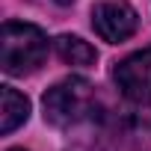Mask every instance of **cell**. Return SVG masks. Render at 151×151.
I'll return each instance as SVG.
<instances>
[{"instance_id":"9","label":"cell","mask_w":151,"mask_h":151,"mask_svg":"<svg viewBox=\"0 0 151 151\" xmlns=\"http://www.w3.org/2000/svg\"><path fill=\"white\" fill-rule=\"evenodd\" d=\"M9 151H24V148H9Z\"/></svg>"},{"instance_id":"5","label":"cell","mask_w":151,"mask_h":151,"mask_svg":"<svg viewBox=\"0 0 151 151\" xmlns=\"http://www.w3.org/2000/svg\"><path fill=\"white\" fill-rule=\"evenodd\" d=\"M116 86L133 104H151V47H142L116 65Z\"/></svg>"},{"instance_id":"8","label":"cell","mask_w":151,"mask_h":151,"mask_svg":"<svg viewBox=\"0 0 151 151\" xmlns=\"http://www.w3.org/2000/svg\"><path fill=\"white\" fill-rule=\"evenodd\" d=\"M47 3H56V6H68V3H74V0H47Z\"/></svg>"},{"instance_id":"1","label":"cell","mask_w":151,"mask_h":151,"mask_svg":"<svg viewBox=\"0 0 151 151\" xmlns=\"http://www.w3.org/2000/svg\"><path fill=\"white\" fill-rule=\"evenodd\" d=\"M42 107L45 119L59 130H98L104 122L98 92L83 77H65L50 86Z\"/></svg>"},{"instance_id":"6","label":"cell","mask_w":151,"mask_h":151,"mask_svg":"<svg viewBox=\"0 0 151 151\" xmlns=\"http://www.w3.org/2000/svg\"><path fill=\"white\" fill-rule=\"evenodd\" d=\"M30 119V101L12 86H0V133H12Z\"/></svg>"},{"instance_id":"3","label":"cell","mask_w":151,"mask_h":151,"mask_svg":"<svg viewBox=\"0 0 151 151\" xmlns=\"http://www.w3.org/2000/svg\"><path fill=\"white\" fill-rule=\"evenodd\" d=\"M95 136L104 139L107 151H148L151 148V119L145 116H104L101 127L95 130Z\"/></svg>"},{"instance_id":"4","label":"cell","mask_w":151,"mask_h":151,"mask_svg":"<svg viewBox=\"0 0 151 151\" xmlns=\"http://www.w3.org/2000/svg\"><path fill=\"white\" fill-rule=\"evenodd\" d=\"M92 27L104 42L119 45V42H124L136 33L139 15L127 0H101L92 9Z\"/></svg>"},{"instance_id":"7","label":"cell","mask_w":151,"mask_h":151,"mask_svg":"<svg viewBox=\"0 0 151 151\" xmlns=\"http://www.w3.org/2000/svg\"><path fill=\"white\" fill-rule=\"evenodd\" d=\"M53 45H56L59 59H62V62H68V65L89 68V65H95V59H98L95 47H92L89 42H83L80 36H59Z\"/></svg>"},{"instance_id":"2","label":"cell","mask_w":151,"mask_h":151,"mask_svg":"<svg viewBox=\"0 0 151 151\" xmlns=\"http://www.w3.org/2000/svg\"><path fill=\"white\" fill-rule=\"evenodd\" d=\"M47 56V36L36 24L6 21L0 33V65L6 74H30Z\"/></svg>"}]
</instances>
